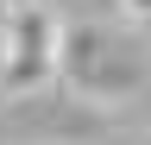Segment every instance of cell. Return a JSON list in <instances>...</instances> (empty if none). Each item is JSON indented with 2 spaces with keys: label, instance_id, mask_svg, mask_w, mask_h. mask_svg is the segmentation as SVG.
<instances>
[{
  "label": "cell",
  "instance_id": "obj_1",
  "mask_svg": "<svg viewBox=\"0 0 151 145\" xmlns=\"http://www.w3.org/2000/svg\"><path fill=\"white\" fill-rule=\"evenodd\" d=\"M57 63H63V19L44 0H19L6 13V38H0V76H6V88L13 95L50 88Z\"/></svg>",
  "mask_w": 151,
  "mask_h": 145
},
{
  "label": "cell",
  "instance_id": "obj_2",
  "mask_svg": "<svg viewBox=\"0 0 151 145\" xmlns=\"http://www.w3.org/2000/svg\"><path fill=\"white\" fill-rule=\"evenodd\" d=\"M126 13H132V19H145V25H151V0H126Z\"/></svg>",
  "mask_w": 151,
  "mask_h": 145
}]
</instances>
